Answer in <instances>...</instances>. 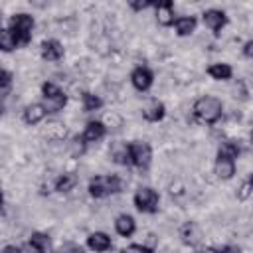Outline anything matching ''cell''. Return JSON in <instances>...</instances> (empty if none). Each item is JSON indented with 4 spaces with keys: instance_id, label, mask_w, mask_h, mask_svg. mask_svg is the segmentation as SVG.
<instances>
[{
    "instance_id": "cell-1",
    "label": "cell",
    "mask_w": 253,
    "mask_h": 253,
    "mask_svg": "<svg viewBox=\"0 0 253 253\" xmlns=\"http://www.w3.org/2000/svg\"><path fill=\"white\" fill-rule=\"evenodd\" d=\"M192 111H194V117L198 121L208 123V125H213L223 115V103H221V99H217L213 95H204V97H200V99L194 101Z\"/></svg>"
},
{
    "instance_id": "cell-2",
    "label": "cell",
    "mask_w": 253,
    "mask_h": 253,
    "mask_svg": "<svg viewBox=\"0 0 253 253\" xmlns=\"http://www.w3.org/2000/svg\"><path fill=\"white\" fill-rule=\"evenodd\" d=\"M91 198L95 200H103L107 196H113V194H119L123 192V178L119 174H107V176H93L89 180V186H87Z\"/></svg>"
},
{
    "instance_id": "cell-3",
    "label": "cell",
    "mask_w": 253,
    "mask_h": 253,
    "mask_svg": "<svg viewBox=\"0 0 253 253\" xmlns=\"http://www.w3.org/2000/svg\"><path fill=\"white\" fill-rule=\"evenodd\" d=\"M34 26H36L34 16H30V14H26V12L14 14V16L10 18V22H8V28H10V30H12V34L16 36V40H18L20 47H22V45H28V43L32 42Z\"/></svg>"
},
{
    "instance_id": "cell-4",
    "label": "cell",
    "mask_w": 253,
    "mask_h": 253,
    "mask_svg": "<svg viewBox=\"0 0 253 253\" xmlns=\"http://www.w3.org/2000/svg\"><path fill=\"white\" fill-rule=\"evenodd\" d=\"M132 204L140 213H156L158 211V204H160V196L154 188L150 186H142L134 192L132 196Z\"/></svg>"
},
{
    "instance_id": "cell-5",
    "label": "cell",
    "mask_w": 253,
    "mask_h": 253,
    "mask_svg": "<svg viewBox=\"0 0 253 253\" xmlns=\"http://www.w3.org/2000/svg\"><path fill=\"white\" fill-rule=\"evenodd\" d=\"M130 144V162L138 170H148L152 162V146L146 140H132Z\"/></svg>"
},
{
    "instance_id": "cell-6",
    "label": "cell",
    "mask_w": 253,
    "mask_h": 253,
    "mask_svg": "<svg viewBox=\"0 0 253 253\" xmlns=\"http://www.w3.org/2000/svg\"><path fill=\"white\" fill-rule=\"evenodd\" d=\"M105 136H107V125L103 121H89L85 130L81 132V136L75 138V142H79L81 146H87V144L103 140Z\"/></svg>"
},
{
    "instance_id": "cell-7",
    "label": "cell",
    "mask_w": 253,
    "mask_h": 253,
    "mask_svg": "<svg viewBox=\"0 0 253 253\" xmlns=\"http://www.w3.org/2000/svg\"><path fill=\"white\" fill-rule=\"evenodd\" d=\"M202 22H204V26L208 28V30H211L215 36L225 28V24H227V14L223 12V10H217V8H210V10H206L204 14H202Z\"/></svg>"
},
{
    "instance_id": "cell-8",
    "label": "cell",
    "mask_w": 253,
    "mask_h": 253,
    "mask_svg": "<svg viewBox=\"0 0 253 253\" xmlns=\"http://www.w3.org/2000/svg\"><path fill=\"white\" fill-rule=\"evenodd\" d=\"M180 239L188 247H198L204 241V231H202V227L196 221H186L180 227Z\"/></svg>"
},
{
    "instance_id": "cell-9",
    "label": "cell",
    "mask_w": 253,
    "mask_h": 253,
    "mask_svg": "<svg viewBox=\"0 0 253 253\" xmlns=\"http://www.w3.org/2000/svg\"><path fill=\"white\" fill-rule=\"evenodd\" d=\"M130 83H132V87H134L136 91L144 93V91H148V89L152 87V83H154V73H152L148 67L138 65V67H134L132 73H130Z\"/></svg>"
},
{
    "instance_id": "cell-10",
    "label": "cell",
    "mask_w": 253,
    "mask_h": 253,
    "mask_svg": "<svg viewBox=\"0 0 253 253\" xmlns=\"http://www.w3.org/2000/svg\"><path fill=\"white\" fill-rule=\"evenodd\" d=\"M28 251L30 253H55L51 237L43 231H34L28 239Z\"/></svg>"
},
{
    "instance_id": "cell-11",
    "label": "cell",
    "mask_w": 253,
    "mask_h": 253,
    "mask_svg": "<svg viewBox=\"0 0 253 253\" xmlns=\"http://www.w3.org/2000/svg\"><path fill=\"white\" fill-rule=\"evenodd\" d=\"M154 10H156V22H158V26H162V28L174 26L176 16H174V2L172 0L156 2L154 4Z\"/></svg>"
},
{
    "instance_id": "cell-12",
    "label": "cell",
    "mask_w": 253,
    "mask_h": 253,
    "mask_svg": "<svg viewBox=\"0 0 253 253\" xmlns=\"http://www.w3.org/2000/svg\"><path fill=\"white\" fill-rule=\"evenodd\" d=\"M166 117V105L158 99H150L144 107H142V119L148 123H158Z\"/></svg>"
},
{
    "instance_id": "cell-13",
    "label": "cell",
    "mask_w": 253,
    "mask_h": 253,
    "mask_svg": "<svg viewBox=\"0 0 253 253\" xmlns=\"http://www.w3.org/2000/svg\"><path fill=\"white\" fill-rule=\"evenodd\" d=\"M111 247H113V241L105 231H93L87 235V249H91L95 253H105Z\"/></svg>"
},
{
    "instance_id": "cell-14",
    "label": "cell",
    "mask_w": 253,
    "mask_h": 253,
    "mask_svg": "<svg viewBox=\"0 0 253 253\" xmlns=\"http://www.w3.org/2000/svg\"><path fill=\"white\" fill-rule=\"evenodd\" d=\"M40 53L45 61H59L63 57V45L57 40H43L40 45Z\"/></svg>"
},
{
    "instance_id": "cell-15",
    "label": "cell",
    "mask_w": 253,
    "mask_h": 253,
    "mask_svg": "<svg viewBox=\"0 0 253 253\" xmlns=\"http://www.w3.org/2000/svg\"><path fill=\"white\" fill-rule=\"evenodd\" d=\"M45 117H47V111H45V107H43L42 103H32V105H28V107L24 109V113H22L24 123L30 125V126L42 123Z\"/></svg>"
},
{
    "instance_id": "cell-16",
    "label": "cell",
    "mask_w": 253,
    "mask_h": 253,
    "mask_svg": "<svg viewBox=\"0 0 253 253\" xmlns=\"http://www.w3.org/2000/svg\"><path fill=\"white\" fill-rule=\"evenodd\" d=\"M115 231L121 235V237H132L134 231H136V221L132 215L128 213H119L115 217Z\"/></svg>"
},
{
    "instance_id": "cell-17",
    "label": "cell",
    "mask_w": 253,
    "mask_h": 253,
    "mask_svg": "<svg viewBox=\"0 0 253 253\" xmlns=\"http://www.w3.org/2000/svg\"><path fill=\"white\" fill-rule=\"evenodd\" d=\"M213 172H215V176H217L219 180H231V178L235 176V160L215 156Z\"/></svg>"
},
{
    "instance_id": "cell-18",
    "label": "cell",
    "mask_w": 253,
    "mask_h": 253,
    "mask_svg": "<svg viewBox=\"0 0 253 253\" xmlns=\"http://www.w3.org/2000/svg\"><path fill=\"white\" fill-rule=\"evenodd\" d=\"M111 158L113 162L121 166H132L130 162V144L128 142H115L111 148Z\"/></svg>"
},
{
    "instance_id": "cell-19",
    "label": "cell",
    "mask_w": 253,
    "mask_h": 253,
    "mask_svg": "<svg viewBox=\"0 0 253 253\" xmlns=\"http://www.w3.org/2000/svg\"><path fill=\"white\" fill-rule=\"evenodd\" d=\"M196 26H198V18L196 16H178L176 22H174V30L180 38H186V36H192L196 32Z\"/></svg>"
},
{
    "instance_id": "cell-20",
    "label": "cell",
    "mask_w": 253,
    "mask_h": 253,
    "mask_svg": "<svg viewBox=\"0 0 253 253\" xmlns=\"http://www.w3.org/2000/svg\"><path fill=\"white\" fill-rule=\"evenodd\" d=\"M42 105L45 107L47 115H49V113H59V111H61V109L67 105V95L61 91V93H57V95L43 97V99H42Z\"/></svg>"
},
{
    "instance_id": "cell-21",
    "label": "cell",
    "mask_w": 253,
    "mask_h": 253,
    "mask_svg": "<svg viewBox=\"0 0 253 253\" xmlns=\"http://www.w3.org/2000/svg\"><path fill=\"white\" fill-rule=\"evenodd\" d=\"M239 154H241L239 140H233V138L223 140V142L219 144V148H217V156H221V158H231V160H237V158H239Z\"/></svg>"
},
{
    "instance_id": "cell-22",
    "label": "cell",
    "mask_w": 253,
    "mask_h": 253,
    "mask_svg": "<svg viewBox=\"0 0 253 253\" xmlns=\"http://www.w3.org/2000/svg\"><path fill=\"white\" fill-rule=\"evenodd\" d=\"M208 75L215 81H227V79H231L233 69H231L229 63H211L208 67Z\"/></svg>"
},
{
    "instance_id": "cell-23",
    "label": "cell",
    "mask_w": 253,
    "mask_h": 253,
    "mask_svg": "<svg viewBox=\"0 0 253 253\" xmlns=\"http://www.w3.org/2000/svg\"><path fill=\"white\" fill-rule=\"evenodd\" d=\"M77 186V176L73 172H63L57 180H55V192H71Z\"/></svg>"
},
{
    "instance_id": "cell-24",
    "label": "cell",
    "mask_w": 253,
    "mask_h": 253,
    "mask_svg": "<svg viewBox=\"0 0 253 253\" xmlns=\"http://www.w3.org/2000/svg\"><path fill=\"white\" fill-rule=\"evenodd\" d=\"M0 47H2V51H12V49L20 47V43H18V40L12 34L10 28H2L0 30Z\"/></svg>"
},
{
    "instance_id": "cell-25",
    "label": "cell",
    "mask_w": 253,
    "mask_h": 253,
    "mask_svg": "<svg viewBox=\"0 0 253 253\" xmlns=\"http://www.w3.org/2000/svg\"><path fill=\"white\" fill-rule=\"evenodd\" d=\"M81 101H83V111L85 113H93V111H99L103 107V99L99 95H93L89 91H85L81 95Z\"/></svg>"
},
{
    "instance_id": "cell-26",
    "label": "cell",
    "mask_w": 253,
    "mask_h": 253,
    "mask_svg": "<svg viewBox=\"0 0 253 253\" xmlns=\"http://www.w3.org/2000/svg\"><path fill=\"white\" fill-rule=\"evenodd\" d=\"M0 83H2V99H6V97L10 95V89H12V73H10L8 69H2V79H0Z\"/></svg>"
},
{
    "instance_id": "cell-27",
    "label": "cell",
    "mask_w": 253,
    "mask_h": 253,
    "mask_svg": "<svg viewBox=\"0 0 253 253\" xmlns=\"http://www.w3.org/2000/svg\"><path fill=\"white\" fill-rule=\"evenodd\" d=\"M121 253H154V249H152V247H148V245L132 243V245H128V247L121 249Z\"/></svg>"
},
{
    "instance_id": "cell-28",
    "label": "cell",
    "mask_w": 253,
    "mask_h": 253,
    "mask_svg": "<svg viewBox=\"0 0 253 253\" xmlns=\"http://www.w3.org/2000/svg\"><path fill=\"white\" fill-rule=\"evenodd\" d=\"M57 93H61V89H59L55 83L45 81V83L42 85V97H51V95H57Z\"/></svg>"
},
{
    "instance_id": "cell-29",
    "label": "cell",
    "mask_w": 253,
    "mask_h": 253,
    "mask_svg": "<svg viewBox=\"0 0 253 253\" xmlns=\"http://www.w3.org/2000/svg\"><path fill=\"white\" fill-rule=\"evenodd\" d=\"M251 192H253V188H251V184H249V180L247 182H243L241 186H239V190H237V200H247L249 196H251Z\"/></svg>"
},
{
    "instance_id": "cell-30",
    "label": "cell",
    "mask_w": 253,
    "mask_h": 253,
    "mask_svg": "<svg viewBox=\"0 0 253 253\" xmlns=\"http://www.w3.org/2000/svg\"><path fill=\"white\" fill-rule=\"evenodd\" d=\"M59 253H85V247L79 243H65Z\"/></svg>"
},
{
    "instance_id": "cell-31",
    "label": "cell",
    "mask_w": 253,
    "mask_h": 253,
    "mask_svg": "<svg viewBox=\"0 0 253 253\" xmlns=\"http://www.w3.org/2000/svg\"><path fill=\"white\" fill-rule=\"evenodd\" d=\"M154 4H156V2H150V0H146V2H130L128 6H130L132 10H136V12H138V10H146V8H154Z\"/></svg>"
},
{
    "instance_id": "cell-32",
    "label": "cell",
    "mask_w": 253,
    "mask_h": 253,
    "mask_svg": "<svg viewBox=\"0 0 253 253\" xmlns=\"http://www.w3.org/2000/svg\"><path fill=\"white\" fill-rule=\"evenodd\" d=\"M243 55L245 57H253V40H247L243 43Z\"/></svg>"
},
{
    "instance_id": "cell-33",
    "label": "cell",
    "mask_w": 253,
    "mask_h": 253,
    "mask_svg": "<svg viewBox=\"0 0 253 253\" xmlns=\"http://www.w3.org/2000/svg\"><path fill=\"white\" fill-rule=\"evenodd\" d=\"M219 253H241V247L239 245H223L221 249H219Z\"/></svg>"
},
{
    "instance_id": "cell-34",
    "label": "cell",
    "mask_w": 253,
    "mask_h": 253,
    "mask_svg": "<svg viewBox=\"0 0 253 253\" xmlns=\"http://www.w3.org/2000/svg\"><path fill=\"white\" fill-rule=\"evenodd\" d=\"M2 253H24V249L20 245H6L2 249Z\"/></svg>"
},
{
    "instance_id": "cell-35",
    "label": "cell",
    "mask_w": 253,
    "mask_h": 253,
    "mask_svg": "<svg viewBox=\"0 0 253 253\" xmlns=\"http://www.w3.org/2000/svg\"><path fill=\"white\" fill-rule=\"evenodd\" d=\"M196 253H219V249H215L211 245H206V247H198Z\"/></svg>"
},
{
    "instance_id": "cell-36",
    "label": "cell",
    "mask_w": 253,
    "mask_h": 253,
    "mask_svg": "<svg viewBox=\"0 0 253 253\" xmlns=\"http://www.w3.org/2000/svg\"><path fill=\"white\" fill-rule=\"evenodd\" d=\"M249 184H251V188H253V172H251V176H249Z\"/></svg>"
},
{
    "instance_id": "cell-37",
    "label": "cell",
    "mask_w": 253,
    "mask_h": 253,
    "mask_svg": "<svg viewBox=\"0 0 253 253\" xmlns=\"http://www.w3.org/2000/svg\"><path fill=\"white\" fill-rule=\"evenodd\" d=\"M251 144H253V125H251Z\"/></svg>"
}]
</instances>
